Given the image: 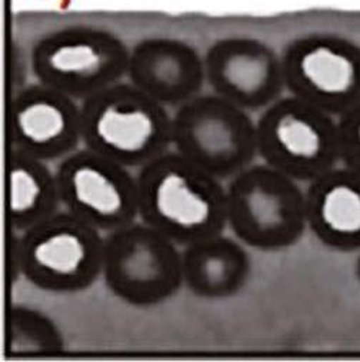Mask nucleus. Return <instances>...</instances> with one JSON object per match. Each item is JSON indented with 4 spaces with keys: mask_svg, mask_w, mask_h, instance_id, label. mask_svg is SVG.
I'll use <instances>...</instances> for the list:
<instances>
[{
    "mask_svg": "<svg viewBox=\"0 0 360 362\" xmlns=\"http://www.w3.org/2000/svg\"><path fill=\"white\" fill-rule=\"evenodd\" d=\"M139 218L177 247L223 233L227 228L223 180L176 151L139 168Z\"/></svg>",
    "mask_w": 360,
    "mask_h": 362,
    "instance_id": "nucleus-1",
    "label": "nucleus"
},
{
    "mask_svg": "<svg viewBox=\"0 0 360 362\" xmlns=\"http://www.w3.org/2000/svg\"><path fill=\"white\" fill-rule=\"evenodd\" d=\"M82 142L128 168H142L172 146L173 116L131 82L120 81L80 103Z\"/></svg>",
    "mask_w": 360,
    "mask_h": 362,
    "instance_id": "nucleus-2",
    "label": "nucleus"
},
{
    "mask_svg": "<svg viewBox=\"0 0 360 362\" xmlns=\"http://www.w3.org/2000/svg\"><path fill=\"white\" fill-rule=\"evenodd\" d=\"M104 236L96 228L59 211L22 232H12L11 264L35 288L52 293L89 289L102 276Z\"/></svg>",
    "mask_w": 360,
    "mask_h": 362,
    "instance_id": "nucleus-3",
    "label": "nucleus"
},
{
    "mask_svg": "<svg viewBox=\"0 0 360 362\" xmlns=\"http://www.w3.org/2000/svg\"><path fill=\"white\" fill-rule=\"evenodd\" d=\"M226 211L236 239L263 252L296 245L308 229L305 191L265 162H255L229 179Z\"/></svg>",
    "mask_w": 360,
    "mask_h": 362,
    "instance_id": "nucleus-4",
    "label": "nucleus"
},
{
    "mask_svg": "<svg viewBox=\"0 0 360 362\" xmlns=\"http://www.w3.org/2000/svg\"><path fill=\"white\" fill-rule=\"evenodd\" d=\"M129 59L131 49L113 32L73 25L39 37L30 52V68L37 82L85 100L122 81Z\"/></svg>",
    "mask_w": 360,
    "mask_h": 362,
    "instance_id": "nucleus-5",
    "label": "nucleus"
},
{
    "mask_svg": "<svg viewBox=\"0 0 360 362\" xmlns=\"http://www.w3.org/2000/svg\"><path fill=\"white\" fill-rule=\"evenodd\" d=\"M256 138L258 156L299 184L340 165L337 117L290 93L260 112Z\"/></svg>",
    "mask_w": 360,
    "mask_h": 362,
    "instance_id": "nucleus-6",
    "label": "nucleus"
},
{
    "mask_svg": "<svg viewBox=\"0 0 360 362\" xmlns=\"http://www.w3.org/2000/svg\"><path fill=\"white\" fill-rule=\"evenodd\" d=\"M172 146L217 179L229 180L259 158L256 120L213 92L199 93L176 109Z\"/></svg>",
    "mask_w": 360,
    "mask_h": 362,
    "instance_id": "nucleus-7",
    "label": "nucleus"
},
{
    "mask_svg": "<svg viewBox=\"0 0 360 362\" xmlns=\"http://www.w3.org/2000/svg\"><path fill=\"white\" fill-rule=\"evenodd\" d=\"M102 278L124 303L155 307L185 285L182 251L155 228L136 221L104 235Z\"/></svg>",
    "mask_w": 360,
    "mask_h": 362,
    "instance_id": "nucleus-8",
    "label": "nucleus"
},
{
    "mask_svg": "<svg viewBox=\"0 0 360 362\" xmlns=\"http://www.w3.org/2000/svg\"><path fill=\"white\" fill-rule=\"evenodd\" d=\"M282 57L286 90L339 117L360 103V46L336 33H308Z\"/></svg>",
    "mask_w": 360,
    "mask_h": 362,
    "instance_id": "nucleus-9",
    "label": "nucleus"
},
{
    "mask_svg": "<svg viewBox=\"0 0 360 362\" xmlns=\"http://www.w3.org/2000/svg\"><path fill=\"white\" fill-rule=\"evenodd\" d=\"M54 172L64 211L104 233L138 221V177L131 168L83 148Z\"/></svg>",
    "mask_w": 360,
    "mask_h": 362,
    "instance_id": "nucleus-10",
    "label": "nucleus"
},
{
    "mask_svg": "<svg viewBox=\"0 0 360 362\" xmlns=\"http://www.w3.org/2000/svg\"><path fill=\"white\" fill-rule=\"evenodd\" d=\"M203 57L212 92L248 112H262L286 90L282 57L260 39L222 37Z\"/></svg>",
    "mask_w": 360,
    "mask_h": 362,
    "instance_id": "nucleus-11",
    "label": "nucleus"
},
{
    "mask_svg": "<svg viewBox=\"0 0 360 362\" xmlns=\"http://www.w3.org/2000/svg\"><path fill=\"white\" fill-rule=\"evenodd\" d=\"M9 138L12 148L33 158L62 160L82 142L80 105L44 83H29L12 96Z\"/></svg>",
    "mask_w": 360,
    "mask_h": 362,
    "instance_id": "nucleus-12",
    "label": "nucleus"
},
{
    "mask_svg": "<svg viewBox=\"0 0 360 362\" xmlns=\"http://www.w3.org/2000/svg\"><path fill=\"white\" fill-rule=\"evenodd\" d=\"M128 78L166 107H179L202 93L205 57L182 39L146 37L131 50Z\"/></svg>",
    "mask_w": 360,
    "mask_h": 362,
    "instance_id": "nucleus-13",
    "label": "nucleus"
},
{
    "mask_svg": "<svg viewBox=\"0 0 360 362\" xmlns=\"http://www.w3.org/2000/svg\"><path fill=\"white\" fill-rule=\"evenodd\" d=\"M308 229L330 251L360 252V173L343 165L308 184Z\"/></svg>",
    "mask_w": 360,
    "mask_h": 362,
    "instance_id": "nucleus-14",
    "label": "nucleus"
},
{
    "mask_svg": "<svg viewBox=\"0 0 360 362\" xmlns=\"http://www.w3.org/2000/svg\"><path fill=\"white\" fill-rule=\"evenodd\" d=\"M184 284L203 299H227L245 288L252 259L239 239L223 233L188 245L182 251Z\"/></svg>",
    "mask_w": 360,
    "mask_h": 362,
    "instance_id": "nucleus-15",
    "label": "nucleus"
},
{
    "mask_svg": "<svg viewBox=\"0 0 360 362\" xmlns=\"http://www.w3.org/2000/svg\"><path fill=\"white\" fill-rule=\"evenodd\" d=\"M9 226L22 233L59 212L60 202L56 172L47 162L11 146L8 153Z\"/></svg>",
    "mask_w": 360,
    "mask_h": 362,
    "instance_id": "nucleus-16",
    "label": "nucleus"
},
{
    "mask_svg": "<svg viewBox=\"0 0 360 362\" xmlns=\"http://www.w3.org/2000/svg\"><path fill=\"white\" fill-rule=\"evenodd\" d=\"M64 351L65 338L50 317L30 307H11L8 313V355Z\"/></svg>",
    "mask_w": 360,
    "mask_h": 362,
    "instance_id": "nucleus-17",
    "label": "nucleus"
},
{
    "mask_svg": "<svg viewBox=\"0 0 360 362\" xmlns=\"http://www.w3.org/2000/svg\"><path fill=\"white\" fill-rule=\"evenodd\" d=\"M340 165L360 173V103L337 117Z\"/></svg>",
    "mask_w": 360,
    "mask_h": 362,
    "instance_id": "nucleus-18",
    "label": "nucleus"
},
{
    "mask_svg": "<svg viewBox=\"0 0 360 362\" xmlns=\"http://www.w3.org/2000/svg\"><path fill=\"white\" fill-rule=\"evenodd\" d=\"M354 271H356V278H357V281L360 284V252H359V257H357V261H356Z\"/></svg>",
    "mask_w": 360,
    "mask_h": 362,
    "instance_id": "nucleus-19",
    "label": "nucleus"
}]
</instances>
